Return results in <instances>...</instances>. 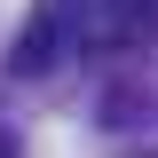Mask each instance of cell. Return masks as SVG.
<instances>
[{"label": "cell", "mask_w": 158, "mask_h": 158, "mask_svg": "<svg viewBox=\"0 0 158 158\" xmlns=\"http://www.w3.org/2000/svg\"><path fill=\"white\" fill-rule=\"evenodd\" d=\"M71 40H79V16H71V0H32V24L16 32L8 63H16V71L32 79V71H48V63H56L63 48H71Z\"/></svg>", "instance_id": "1"}, {"label": "cell", "mask_w": 158, "mask_h": 158, "mask_svg": "<svg viewBox=\"0 0 158 158\" xmlns=\"http://www.w3.org/2000/svg\"><path fill=\"white\" fill-rule=\"evenodd\" d=\"M0 158H16V150H8V135H0Z\"/></svg>", "instance_id": "2"}]
</instances>
